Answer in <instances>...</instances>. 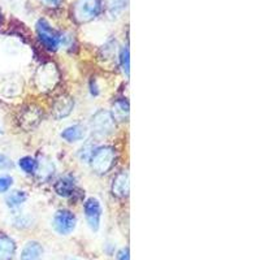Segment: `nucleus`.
Returning a JSON list of instances; mask_svg holds the SVG:
<instances>
[{
    "label": "nucleus",
    "instance_id": "obj_1",
    "mask_svg": "<svg viewBox=\"0 0 260 260\" xmlns=\"http://www.w3.org/2000/svg\"><path fill=\"white\" fill-rule=\"evenodd\" d=\"M59 71H57L56 65L52 62H46V64L41 65L34 76L37 89L42 92H47L55 89V86L59 83Z\"/></svg>",
    "mask_w": 260,
    "mask_h": 260
},
{
    "label": "nucleus",
    "instance_id": "obj_2",
    "mask_svg": "<svg viewBox=\"0 0 260 260\" xmlns=\"http://www.w3.org/2000/svg\"><path fill=\"white\" fill-rule=\"evenodd\" d=\"M115 148L110 147V146H104V147H98L95 150L90 161H91V167L94 172H96L98 175H104L112 168L113 164H115Z\"/></svg>",
    "mask_w": 260,
    "mask_h": 260
},
{
    "label": "nucleus",
    "instance_id": "obj_3",
    "mask_svg": "<svg viewBox=\"0 0 260 260\" xmlns=\"http://www.w3.org/2000/svg\"><path fill=\"white\" fill-rule=\"evenodd\" d=\"M102 11V0H78L73 7V17L77 22H89Z\"/></svg>",
    "mask_w": 260,
    "mask_h": 260
},
{
    "label": "nucleus",
    "instance_id": "obj_4",
    "mask_svg": "<svg viewBox=\"0 0 260 260\" xmlns=\"http://www.w3.org/2000/svg\"><path fill=\"white\" fill-rule=\"evenodd\" d=\"M91 129L96 136H110L113 133V130L116 127L115 118H113L112 113L108 112V111H98L94 116H92L91 121Z\"/></svg>",
    "mask_w": 260,
    "mask_h": 260
},
{
    "label": "nucleus",
    "instance_id": "obj_5",
    "mask_svg": "<svg viewBox=\"0 0 260 260\" xmlns=\"http://www.w3.org/2000/svg\"><path fill=\"white\" fill-rule=\"evenodd\" d=\"M37 32H38L39 39L43 43L46 48L51 51H55L60 46V36L57 34L45 20H39L37 24Z\"/></svg>",
    "mask_w": 260,
    "mask_h": 260
},
{
    "label": "nucleus",
    "instance_id": "obj_6",
    "mask_svg": "<svg viewBox=\"0 0 260 260\" xmlns=\"http://www.w3.org/2000/svg\"><path fill=\"white\" fill-rule=\"evenodd\" d=\"M76 216L71 211H57L55 217H53V228L55 231L62 236H68L76 228Z\"/></svg>",
    "mask_w": 260,
    "mask_h": 260
},
{
    "label": "nucleus",
    "instance_id": "obj_7",
    "mask_svg": "<svg viewBox=\"0 0 260 260\" xmlns=\"http://www.w3.org/2000/svg\"><path fill=\"white\" fill-rule=\"evenodd\" d=\"M85 215L86 220L89 222V226L91 228V231L96 232L99 229L102 219V206L99 201L95 198H90L89 201L85 203Z\"/></svg>",
    "mask_w": 260,
    "mask_h": 260
},
{
    "label": "nucleus",
    "instance_id": "obj_8",
    "mask_svg": "<svg viewBox=\"0 0 260 260\" xmlns=\"http://www.w3.org/2000/svg\"><path fill=\"white\" fill-rule=\"evenodd\" d=\"M42 121V111L38 107H29L20 116V125L24 130H32Z\"/></svg>",
    "mask_w": 260,
    "mask_h": 260
},
{
    "label": "nucleus",
    "instance_id": "obj_9",
    "mask_svg": "<svg viewBox=\"0 0 260 260\" xmlns=\"http://www.w3.org/2000/svg\"><path fill=\"white\" fill-rule=\"evenodd\" d=\"M74 107V102L71 96L68 95H61L53 102L52 106V116L56 120H60V118H64L72 112Z\"/></svg>",
    "mask_w": 260,
    "mask_h": 260
},
{
    "label": "nucleus",
    "instance_id": "obj_10",
    "mask_svg": "<svg viewBox=\"0 0 260 260\" xmlns=\"http://www.w3.org/2000/svg\"><path fill=\"white\" fill-rule=\"evenodd\" d=\"M55 190L60 197H64V198L73 197L76 194V190H77L76 180L72 176H64V177L59 178V181L55 185Z\"/></svg>",
    "mask_w": 260,
    "mask_h": 260
},
{
    "label": "nucleus",
    "instance_id": "obj_11",
    "mask_svg": "<svg viewBox=\"0 0 260 260\" xmlns=\"http://www.w3.org/2000/svg\"><path fill=\"white\" fill-rule=\"evenodd\" d=\"M53 173H55V166H53V162L51 161L48 157L42 156L41 160L37 161V178H38L41 182H45V181H48L52 177Z\"/></svg>",
    "mask_w": 260,
    "mask_h": 260
},
{
    "label": "nucleus",
    "instance_id": "obj_12",
    "mask_svg": "<svg viewBox=\"0 0 260 260\" xmlns=\"http://www.w3.org/2000/svg\"><path fill=\"white\" fill-rule=\"evenodd\" d=\"M112 192L118 198H125L129 195V175H127V172H121L116 176L115 180H113Z\"/></svg>",
    "mask_w": 260,
    "mask_h": 260
},
{
    "label": "nucleus",
    "instance_id": "obj_13",
    "mask_svg": "<svg viewBox=\"0 0 260 260\" xmlns=\"http://www.w3.org/2000/svg\"><path fill=\"white\" fill-rule=\"evenodd\" d=\"M16 245L12 238L0 236V260H12L15 256Z\"/></svg>",
    "mask_w": 260,
    "mask_h": 260
},
{
    "label": "nucleus",
    "instance_id": "obj_14",
    "mask_svg": "<svg viewBox=\"0 0 260 260\" xmlns=\"http://www.w3.org/2000/svg\"><path fill=\"white\" fill-rule=\"evenodd\" d=\"M43 248L38 242H27L21 252V260H41Z\"/></svg>",
    "mask_w": 260,
    "mask_h": 260
},
{
    "label": "nucleus",
    "instance_id": "obj_15",
    "mask_svg": "<svg viewBox=\"0 0 260 260\" xmlns=\"http://www.w3.org/2000/svg\"><path fill=\"white\" fill-rule=\"evenodd\" d=\"M86 136V127L82 125H73L69 126L61 133L62 139L68 141V142H77L81 139L85 138Z\"/></svg>",
    "mask_w": 260,
    "mask_h": 260
},
{
    "label": "nucleus",
    "instance_id": "obj_16",
    "mask_svg": "<svg viewBox=\"0 0 260 260\" xmlns=\"http://www.w3.org/2000/svg\"><path fill=\"white\" fill-rule=\"evenodd\" d=\"M113 118L115 120H120V121H125L129 117V104L125 101H117L113 106Z\"/></svg>",
    "mask_w": 260,
    "mask_h": 260
},
{
    "label": "nucleus",
    "instance_id": "obj_17",
    "mask_svg": "<svg viewBox=\"0 0 260 260\" xmlns=\"http://www.w3.org/2000/svg\"><path fill=\"white\" fill-rule=\"evenodd\" d=\"M26 201V194L24 191H20V190H16L12 191L11 194L7 197V204H8L11 208L20 207L21 204Z\"/></svg>",
    "mask_w": 260,
    "mask_h": 260
},
{
    "label": "nucleus",
    "instance_id": "obj_18",
    "mask_svg": "<svg viewBox=\"0 0 260 260\" xmlns=\"http://www.w3.org/2000/svg\"><path fill=\"white\" fill-rule=\"evenodd\" d=\"M18 166H20V168L22 169L25 173L31 175V173H36L37 171V160L32 159V157L30 156H25L18 161Z\"/></svg>",
    "mask_w": 260,
    "mask_h": 260
},
{
    "label": "nucleus",
    "instance_id": "obj_19",
    "mask_svg": "<svg viewBox=\"0 0 260 260\" xmlns=\"http://www.w3.org/2000/svg\"><path fill=\"white\" fill-rule=\"evenodd\" d=\"M96 148H98V146L95 145V143L92 142V141H89V142H86L85 145H83V147L81 148V152H80L81 159L85 160V161H90V159H91L92 154H94Z\"/></svg>",
    "mask_w": 260,
    "mask_h": 260
},
{
    "label": "nucleus",
    "instance_id": "obj_20",
    "mask_svg": "<svg viewBox=\"0 0 260 260\" xmlns=\"http://www.w3.org/2000/svg\"><path fill=\"white\" fill-rule=\"evenodd\" d=\"M120 62H121V68L122 71H124V73L126 74V76H129V48H127L126 46L122 47L121 51H120Z\"/></svg>",
    "mask_w": 260,
    "mask_h": 260
},
{
    "label": "nucleus",
    "instance_id": "obj_21",
    "mask_svg": "<svg viewBox=\"0 0 260 260\" xmlns=\"http://www.w3.org/2000/svg\"><path fill=\"white\" fill-rule=\"evenodd\" d=\"M11 186H12V178L9 176H0V192L8 191Z\"/></svg>",
    "mask_w": 260,
    "mask_h": 260
},
{
    "label": "nucleus",
    "instance_id": "obj_22",
    "mask_svg": "<svg viewBox=\"0 0 260 260\" xmlns=\"http://www.w3.org/2000/svg\"><path fill=\"white\" fill-rule=\"evenodd\" d=\"M42 2L47 7H50V8H57L62 3V0H42Z\"/></svg>",
    "mask_w": 260,
    "mask_h": 260
},
{
    "label": "nucleus",
    "instance_id": "obj_23",
    "mask_svg": "<svg viewBox=\"0 0 260 260\" xmlns=\"http://www.w3.org/2000/svg\"><path fill=\"white\" fill-rule=\"evenodd\" d=\"M117 260H130L129 248H122L121 251L117 254Z\"/></svg>",
    "mask_w": 260,
    "mask_h": 260
},
{
    "label": "nucleus",
    "instance_id": "obj_24",
    "mask_svg": "<svg viewBox=\"0 0 260 260\" xmlns=\"http://www.w3.org/2000/svg\"><path fill=\"white\" fill-rule=\"evenodd\" d=\"M0 20H2V16H0Z\"/></svg>",
    "mask_w": 260,
    "mask_h": 260
}]
</instances>
